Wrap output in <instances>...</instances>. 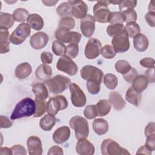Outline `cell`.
Masks as SVG:
<instances>
[{
	"label": "cell",
	"mask_w": 155,
	"mask_h": 155,
	"mask_svg": "<svg viewBox=\"0 0 155 155\" xmlns=\"http://www.w3.org/2000/svg\"><path fill=\"white\" fill-rule=\"evenodd\" d=\"M70 127L74 130L77 139H87L89 134L88 123L86 119L80 116L71 117L69 121Z\"/></svg>",
	"instance_id": "cell-3"
},
{
	"label": "cell",
	"mask_w": 155,
	"mask_h": 155,
	"mask_svg": "<svg viewBox=\"0 0 155 155\" xmlns=\"http://www.w3.org/2000/svg\"><path fill=\"white\" fill-rule=\"evenodd\" d=\"M124 28L128 37L133 38L140 33V27L136 22L127 23L125 27H124Z\"/></svg>",
	"instance_id": "cell-35"
},
{
	"label": "cell",
	"mask_w": 155,
	"mask_h": 155,
	"mask_svg": "<svg viewBox=\"0 0 155 155\" xmlns=\"http://www.w3.org/2000/svg\"><path fill=\"white\" fill-rule=\"evenodd\" d=\"M154 1H151L148 5V10L149 12H154V4H153Z\"/></svg>",
	"instance_id": "cell-62"
},
{
	"label": "cell",
	"mask_w": 155,
	"mask_h": 155,
	"mask_svg": "<svg viewBox=\"0 0 155 155\" xmlns=\"http://www.w3.org/2000/svg\"><path fill=\"white\" fill-rule=\"evenodd\" d=\"M137 75V71L134 68L131 67L127 73L123 74V77L124 80L127 82H132Z\"/></svg>",
	"instance_id": "cell-49"
},
{
	"label": "cell",
	"mask_w": 155,
	"mask_h": 155,
	"mask_svg": "<svg viewBox=\"0 0 155 155\" xmlns=\"http://www.w3.org/2000/svg\"><path fill=\"white\" fill-rule=\"evenodd\" d=\"M145 77L148 79V81L151 83H154L155 81L154 77V67L148 68L145 71Z\"/></svg>",
	"instance_id": "cell-57"
},
{
	"label": "cell",
	"mask_w": 155,
	"mask_h": 155,
	"mask_svg": "<svg viewBox=\"0 0 155 155\" xmlns=\"http://www.w3.org/2000/svg\"><path fill=\"white\" fill-rule=\"evenodd\" d=\"M42 3H44L46 6H54L58 2V1H42Z\"/></svg>",
	"instance_id": "cell-61"
},
{
	"label": "cell",
	"mask_w": 155,
	"mask_h": 155,
	"mask_svg": "<svg viewBox=\"0 0 155 155\" xmlns=\"http://www.w3.org/2000/svg\"><path fill=\"white\" fill-rule=\"evenodd\" d=\"M27 145L28 153L30 155H41L42 154V142L39 137L31 136L27 141Z\"/></svg>",
	"instance_id": "cell-17"
},
{
	"label": "cell",
	"mask_w": 155,
	"mask_h": 155,
	"mask_svg": "<svg viewBox=\"0 0 155 155\" xmlns=\"http://www.w3.org/2000/svg\"><path fill=\"white\" fill-rule=\"evenodd\" d=\"M32 91L36 97L45 100L48 96V92L45 84L42 83H36L32 87Z\"/></svg>",
	"instance_id": "cell-32"
},
{
	"label": "cell",
	"mask_w": 155,
	"mask_h": 155,
	"mask_svg": "<svg viewBox=\"0 0 155 155\" xmlns=\"http://www.w3.org/2000/svg\"><path fill=\"white\" fill-rule=\"evenodd\" d=\"M41 59L43 64H51L53 61V54L50 52L44 51L41 54Z\"/></svg>",
	"instance_id": "cell-51"
},
{
	"label": "cell",
	"mask_w": 155,
	"mask_h": 155,
	"mask_svg": "<svg viewBox=\"0 0 155 155\" xmlns=\"http://www.w3.org/2000/svg\"><path fill=\"white\" fill-rule=\"evenodd\" d=\"M71 80L67 76L56 75L45 81V84L48 88L49 91L53 94H59L64 91L69 87Z\"/></svg>",
	"instance_id": "cell-2"
},
{
	"label": "cell",
	"mask_w": 155,
	"mask_h": 155,
	"mask_svg": "<svg viewBox=\"0 0 155 155\" xmlns=\"http://www.w3.org/2000/svg\"><path fill=\"white\" fill-rule=\"evenodd\" d=\"M97 116H105L107 115L111 108V104L108 100L101 99L95 105Z\"/></svg>",
	"instance_id": "cell-29"
},
{
	"label": "cell",
	"mask_w": 155,
	"mask_h": 155,
	"mask_svg": "<svg viewBox=\"0 0 155 155\" xmlns=\"http://www.w3.org/2000/svg\"><path fill=\"white\" fill-rule=\"evenodd\" d=\"M52 51L56 56H63L66 53V46L59 41H53L51 45Z\"/></svg>",
	"instance_id": "cell-40"
},
{
	"label": "cell",
	"mask_w": 155,
	"mask_h": 155,
	"mask_svg": "<svg viewBox=\"0 0 155 155\" xmlns=\"http://www.w3.org/2000/svg\"><path fill=\"white\" fill-rule=\"evenodd\" d=\"M154 60L152 58H145L139 61V64L140 65L148 68L154 67Z\"/></svg>",
	"instance_id": "cell-50"
},
{
	"label": "cell",
	"mask_w": 155,
	"mask_h": 155,
	"mask_svg": "<svg viewBox=\"0 0 155 155\" xmlns=\"http://www.w3.org/2000/svg\"><path fill=\"white\" fill-rule=\"evenodd\" d=\"M30 14L29 12L24 8H18L13 13V16L15 21L18 22H23L27 20Z\"/></svg>",
	"instance_id": "cell-36"
},
{
	"label": "cell",
	"mask_w": 155,
	"mask_h": 155,
	"mask_svg": "<svg viewBox=\"0 0 155 155\" xmlns=\"http://www.w3.org/2000/svg\"><path fill=\"white\" fill-rule=\"evenodd\" d=\"M56 13L62 18L71 17V6L68 2H64L56 8Z\"/></svg>",
	"instance_id": "cell-34"
},
{
	"label": "cell",
	"mask_w": 155,
	"mask_h": 155,
	"mask_svg": "<svg viewBox=\"0 0 155 155\" xmlns=\"http://www.w3.org/2000/svg\"><path fill=\"white\" fill-rule=\"evenodd\" d=\"M56 121V120L54 116L48 113L40 119L39 126L44 131H50L54 126Z\"/></svg>",
	"instance_id": "cell-28"
},
{
	"label": "cell",
	"mask_w": 155,
	"mask_h": 155,
	"mask_svg": "<svg viewBox=\"0 0 155 155\" xmlns=\"http://www.w3.org/2000/svg\"><path fill=\"white\" fill-rule=\"evenodd\" d=\"M0 154L1 155L12 154V151L11 148H8L7 147H1L0 149Z\"/></svg>",
	"instance_id": "cell-60"
},
{
	"label": "cell",
	"mask_w": 155,
	"mask_h": 155,
	"mask_svg": "<svg viewBox=\"0 0 155 155\" xmlns=\"http://www.w3.org/2000/svg\"><path fill=\"white\" fill-rule=\"evenodd\" d=\"M137 154H148L150 155L151 154V151H150L145 145H143L140 147L136 153Z\"/></svg>",
	"instance_id": "cell-59"
},
{
	"label": "cell",
	"mask_w": 155,
	"mask_h": 155,
	"mask_svg": "<svg viewBox=\"0 0 155 155\" xmlns=\"http://www.w3.org/2000/svg\"><path fill=\"white\" fill-rule=\"evenodd\" d=\"M92 126L94 131L98 135L105 134L107 133L109 128L107 121L102 118L94 119Z\"/></svg>",
	"instance_id": "cell-27"
},
{
	"label": "cell",
	"mask_w": 155,
	"mask_h": 155,
	"mask_svg": "<svg viewBox=\"0 0 155 155\" xmlns=\"http://www.w3.org/2000/svg\"><path fill=\"white\" fill-rule=\"evenodd\" d=\"M36 103V110L33 114V117H39L43 115L47 111V104L45 100L35 97V99Z\"/></svg>",
	"instance_id": "cell-33"
},
{
	"label": "cell",
	"mask_w": 155,
	"mask_h": 155,
	"mask_svg": "<svg viewBox=\"0 0 155 155\" xmlns=\"http://www.w3.org/2000/svg\"><path fill=\"white\" fill-rule=\"evenodd\" d=\"M70 136V130L67 126H62L55 130L53 134V140L58 144L65 143Z\"/></svg>",
	"instance_id": "cell-19"
},
{
	"label": "cell",
	"mask_w": 155,
	"mask_h": 155,
	"mask_svg": "<svg viewBox=\"0 0 155 155\" xmlns=\"http://www.w3.org/2000/svg\"><path fill=\"white\" fill-rule=\"evenodd\" d=\"M68 2L71 6V15L74 17L82 19L87 15L88 6L83 1L73 0Z\"/></svg>",
	"instance_id": "cell-15"
},
{
	"label": "cell",
	"mask_w": 155,
	"mask_h": 155,
	"mask_svg": "<svg viewBox=\"0 0 155 155\" xmlns=\"http://www.w3.org/2000/svg\"><path fill=\"white\" fill-rule=\"evenodd\" d=\"M56 68L69 76L75 75L78 71V67L76 64L68 56L63 55L58 61Z\"/></svg>",
	"instance_id": "cell-9"
},
{
	"label": "cell",
	"mask_w": 155,
	"mask_h": 155,
	"mask_svg": "<svg viewBox=\"0 0 155 155\" xmlns=\"http://www.w3.org/2000/svg\"><path fill=\"white\" fill-rule=\"evenodd\" d=\"M109 102L113 108L117 111H120L124 108L125 102L122 96L117 91H111L109 94Z\"/></svg>",
	"instance_id": "cell-21"
},
{
	"label": "cell",
	"mask_w": 155,
	"mask_h": 155,
	"mask_svg": "<svg viewBox=\"0 0 155 155\" xmlns=\"http://www.w3.org/2000/svg\"><path fill=\"white\" fill-rule=\"evenodd\" d=\"M32 71V68L31 65L27 62H22L19 64L15 68V74L16 78L20 79L27 78L29 76Z\"/></svg>",
	"instance_id": "cell-22"
},
{
	"label": "cell",
	"mask_w": 155,
	"mask_h": 155,
	"mask_svg": "<svg viewBox=\"0 0 155 155\" xmlns=\"http://www.w3.org/2000/svg\"><path fill=\"white\" fill-rule=\"evenodd\" d=\"M31 32V27L27 23L23 22L19 24L12 33L10 41L15 45H19L23 43L26 38L29 36Z\"/></svg>",
	"instance_id": "cell-7"
},
{
	"label": "cell",
	"mask_w": 155,
	"mask_h": 155,
	"mask_svg": "<svg viewBox=\"0 0 155 155\" xmlns=\"http://www.w3.org/2000/svg\"><path fill=\"white\" fill-rule=\"evenodd\" d=\"M101 82L97 81L87 80L86 82V87L90 94H96L101 90Z\"/></svg>",
	"instance_id": "cell-42"
},
{
	"label": "cell",
	"mask_w": 155,
	"mask_h": 155,
	"mask_svg": "<svg viewBox=\"0 0 155 155\" xmlns=\"http://www.w3.org/2000/svg\"><path fill=\"white\" fill-rule=\"evenodd\" d=\"M137 4V1L135 0H125L120 1L118 4L120 12H124L129 9H133Z\"/></svg>",
	"instance_id": "cell-44"
},
{
	"label": "cell",
	"mask_w": 155,
	"mask_h": 155,
	"mask_svg": "<svg viewBox=\"0 0 155 155\" xmlns=\"http://www.w3.org/2000/svg\"><path fill=\"white\" fill-rule=\"evenodd\" d=\"M35 110V101L30 97H25L16 105L10 116V119L15 120L22 117H30L34 114Z\"/></svg>",
	"instance_id": "cell-1"
},
{
	"label": "cell",
	"mask_w": 155,
	"mask_h": 155,
	"mask_svg": "<svg viewBox=\"0 0 155 155\" xmlns=\"http://www.w3.org/2000/svg\"><path fill=\"white\" fill-rule=\"evenodd\" d=\"M145 19L150 27H154L155 26V12H148L145 15Z\"/></svg>",
	"instance_id": "cell-54"
},
{
	"label": "cell",
	"mask_w": 155,
	"mask_h": 155,
	"mask_svg": "<svg viewBox=\"0 0 155 155\" xmlns=\"http://www.w3.org/2000/svg\"><path fill=\"white\" fill-rule=\"evenodd\" d=\"M125 22V16L122 12H111L108 18V22L110 24H121Z\"/></svg>",
	"instance_id": "cell-39"
},
{
	"label": "cell",
	"mask_w": 155,
	"mask_h": 155,
	"mask_svg": "<svg viewBox=\"0 0 155 155\" xmlns=\"http://www.w3.org/2000/svg\"><path fill=\"white\" fill-rule=\"evenodd\" d=\"M52 75V69L47 64H42L38 67L35 71V76L38 80L46 81L50 79Z\"/></svg>",
	"instance_id": "cell-20"
},
{
	"label": "cell",
	"mask_w": 155,
	"mask_h": 155,
	"mask_svg": "<svg viewBox=\"0 0 155 155\" xmlns=\"http://www.w3.org/2000/svg\"><path fill=\"white\" fill-rule=\"evenodd\" d=\"M110 4H119L120 2V1H109Z\"/></svg>",
	"instance_id": "cell-63"
},
{
	"label": "cell",
	"mask_w": 155,
	"mask_h": 155,
	"mask_svg": "<svg viewBox=\"0 0 155 155\" xmlns=\"http://www.w3.org/2000/svg\"><path fill=\"white\" fill-rule=\"evenodd\" d=\"M0 120L1 128H8L11 127L13 125V122L11 121L10 119L5 116L1 115L0 117Z\"/></svg>",
	"instance_id": "cell-52"
},
{
	"label": "cell",
	"mask_w": 155,
	"mask_h": 155,
	"mask_svg": "<svg viewBox=\"0 0 155 155\" xmlns=\"http://www.w3.org/2000/svg\"><path fill=\"white\" fill-rule=\"evenodd\" d=\"M49 41V37L44 32H38L33 35L30 39V44L35 50H40L45 47Z\"/></svg>",
	"instance_id": "cell-16"
},
{
	"label": "cell",
	"mask_w": 155,
	"mask_h": 155,
	"mask_svg": "<svg viewBox=\"0 0 155 155\" xmlns=\"http://www.w3.org/2000/svg\"><path fill=\"white\" fill-rule=\"evenodd\" d=\"M75 24H76L75 21L73 18L71 17L62 18L59 24V27H62V28H67L68 30H71L75 27Z\"/></svg>",
	"instance_id": "cell-45"
},
{
	"label": "cell",
	"mask_w": 155,
	"mask_h": 155,
	"mask_svg": "<svg viewBox=\"0 0 155 155\" xmlns=\"http://www.w3.org/2000/svg\"><path fill=\"white\" fill-rule=\"evenodd\" d=\"M10 36L8 30L0 29V53L5 54L10 51Z\"/></svg>",
	"instance_id": "cell-24"
},
{
	"label": "cell",
	"mask_w": 155,
	"mask_h": 155,
	"mask_svg": "<svg viewBox=\"0 0 155 155\" xmlns=\"http://www.w3.org/2000/svg\"><path fill=\"white\" fill-rule=\"evenodd\" d=\"M12 154H27L25 148L21 145H15L11 147Z\"/></svg>",
	"instance_id": "cell-53"
},
{
	"label": "cell",
	"mask_w": 155,
	"mask_h": 155,
	"mask_svg": "<svg viewBox=\"0 0 155 155\" xmlns=\"http://www.w3.org/2000/svg\"><path fill=\"white\" fill-rule=\"evenodd\" d=\"M69 88L72 104L76 107H84L86 104L87 98L85 93L80 87L75 83H71Z\"/></svg>",
	"instance_id": "cell-11"
},
{
	"label": "cell",
	"mask_w": 155,
	"mask_h": 155,
	"mask_svg": "<svg viewBox=\"0 0 155 155\" xmlns=\"http://www.w3.org/2000/svg\"><path fill=\"white\" fill-rule=\"evenodd\" d=\"M150 151H153L155 150V135L147 137L146 143L145 145Z\"/></svg>",
	"instance_id": "cell-56"
},
{
	"label": "cell",
	"mask_w": 155,
	"mask_h": 155,
	"mask_svg": "<svg viewBox=\"0 0 155 155\" xmlns=\"http://www.w3.org/2000/svg\"><path fill=\"white\" fill-rule=\"evenodd\" d=\"M125 16V22L127 23L136 22L137 19V13L133 9H129L122 12Z\"/></svg>",
	"instance_id": "cell-48"
},
{
	"label": "cell",
	"mask_w": 155,
	"mask_h": 155,
	"mask_svg": "<svg viewBox=\"0 0 155 155\" xmlns=\"http://www.w3.org/2000/svg\"><path fill=\"white\" fill-rule=\"evenodd\" d=\"M76 151L80 155H92L94 153L95 148L89 140L82 139L78 140L76 143Z\"/></svg>",
	"instance_id": "cell-18"
},
{
	"label": "cell",
	"mask_w": 155,
	"mask_h": 155,
	"mask_svg": "<svg viewBox=\"0 0 155 155\" xmlns=\"http://www.w3.org/2000/svg\"><path fill=\"white\" fill-rule=\"evenodd\" d=\"M55 37L62 43L78 44L81 41L82 35L79 32L71 31L65 28L59 27L55 31Z\"/></svg>",
	"instance_id": "cell-6"
},
{
	"label": "cell",
	"mask_w": 155,
	"mask_h": 155,
	"mask_svg": "<svg viewBox=\"0 0 155 155\" xmlns=\"http://www.w3.org/2000/svg\"><path fill=\"white\" fill-rule=\"evenodd\" d=\"M102 48L101 42L96 38H90L88 41L85 48V56L88 59H94L99 56Z\"/></svg>",
	"instance_id": "cell-13"
},
{
	"label": "cell",
	"mask_w": 155,
	"mask_h": 155,
	"mask_svg": "<svg viewBox=\"0 0 155 155\" xmlns=\"http://www.w3.org/2000/svg\"><path fill=\"white\" fill-rule=\"evenodd\" d=\"M125 98L129 103L137 107L141 102L142 94L141 92L136 91L132 87H131L127 90L126 92Z\"/></svg>",
	"instance_id": "cell-25"
},
{
	"label": "cell",
	"mask_w": 155,
	"mask_h": 155,
	"mask_svg": "<svg viewBox=\"0 0 155 155\" xmlns=\"http://www.w3.org/2000/svg\"><path fill=\"white\" fill-rule=\"evenodd\" d=\"M27 23L31 28L35 30H41L44 25L42 18L36 13L30 14L27 18Z\"/></svg>",
	"instance_id": "cell-26"
},
{
	"label": "cell",
	"mask_w": 155,
	"mask_h": 155,
	"mask_svg": "<svg viewBox=\"0 0 155 155\" xmlns=\"http://www.w3.org/2000/svg\"><path fill=\"white\" fill-rule=\"evenodd\" d=\"M124 31V25L121 24H110L107 28V33L111 37H114Z\"/></svg>",
	"instance_id": "cell-38"
},
{
	"label": "cell",
	"mask_w": 155,
	"mask_h": 155,
	"mask_svg": "<svg viewBox=\"0 0 155 155\" xmlns=\"http://www.w3.org/2000/svg\"><path fill=\"white\" fill-rule=\"evenodd\" d=\"M155 124L154 122L149 123L145 128V135L146 137H149L151 136L155 135V129H154Z\"/></svg>",
	"instance_id": "cell-55"
},
{
	"label": "cell",
	"mask_w": 155,
	"mask_h": 155,
	"mask_svg": "<svg viewBox=\"0 0 155 155\" xmlns=\"http://www.w3.org/2000/svg\"><path fill=\"white\" fill-rule=\"evenodd\" d=\"M84 116L88 119H94L97 116V113L95 105H87L84 111Z\"/></svg>",
	"instance_id": "cell-46"
},
{
	"label": "cell",
	"mask_w": 155,
	"mask_h": 155,
	"mask_svg": "<svg viewBox=\"0 0 155 155\" xmlns=\"http://www.w3.org/2000/svg\"><path fill=\"white\" fill-rule=\"evenodd\" d=\"M80 73L81 78L84 80L97 81L101 83L104 76V73L101 69L91 65L84 66L81 68Z\"/></svg>",
	"instance_id": "cell-10"
},
{
	"label": "cell",
	"mask_w": 155,
	"mask_h": 155,
	"mask_svg": "<svg viewBox=\"0 0 155 155\" xmlns=\"http://www.w3.org/2000/svg\"><path fill=\"white\" fill-rule=\"evenodd\" d=\"M111 44L116 53H124L130 48L128 36L125 31L113 37Z\"/></svg>",
	"instance_id": "cell-12"
},
{
	"label": "cell",
	"mask_w": 155,
	"mask_h": 155,
	"mask_svg": "<svg viewBox=\"0 0 155 155\" xmlns=\"http://www.w3.org/2000/svg\"><path fill=\"white\" fill-rule=\"evenodd\" d=\"M68 107V101L65 96L62 95L56 96L50 98L47 103V112L48 114L55 116L62 110Z\"/></svg>",
	"instance_id": "cell-8"
},
{
	"label": "cell",
	"mask_w": 155,
	"mask_h": 155,
	"mask_svg": "<svg viewBox=\"0 0 155 155\" xmlns=\"http://www.w3.org/2000/svg\"><path fill=\"white\" fill-rule=\"evenodd\" d=\"M114 68L118 73L124 74L127 73L131 68V67L125 60H119L116 62Z\"/></svg>",
	"instance_id": "cell-43"
},
{
	"label": "cell",
	"mask_w": 155,
	"mask_h": 155,
	"mask_svg": "<svg viewBox=\"0 0 155 155\" xmlns=\"http://www.w3.org/2000/svg\"><path fill=\"white\" fill-rule=\"evenodd\" d=\"M80 28L82 35L86 38L91 37L95 30V21L90 14L87 15L80 22Z\"/></svg>",
	"instance_id": "cell-14"
},
{
	"label": "cell",
	"mask_w": 155,
	"mask_h": 155,
	"mask_svg": "<svg viewBox=\"0 0 155 155\" xmlns=\"http://www.w3.org/2000/svg\"><path fill=\"white\" fill-rule=\"evenodd\" d=\"M133 45L137 51L142 52L147 49L149 41L145 35L140 33L133 38Z\"/></svg>",
	"instance_id": "cell-23"
},
{
	"label": "cell",
	"mask_w": 155,
	"mask_h": 155,
	"mask_svg": "<svg viewBox=\"0 0 155 155\" xmlns=\"http://www.w3.org/2000/svg\"><path fill=\"white\" fill-rule=\"evenodd\" d=\"M79 53V46L78 44H70L66 46V53L67 56L70 57L71 59L75 58Z\"/></svg>",
	"instance_id": "cell-47"
},
{
	"label": "cell",
	"mask_w": 155,
	"mask_h": 155,
	"mask_svg": "<svg viewBox=\"0 0 155 155\" xmlns=\"http://www.w3.org/2000/svg\"><path fill=\"white\" fill-rule=\"evenodd\" d=\"M109 1H97L93 7V18L95 21L100 23L108 22V18L111 12L108 5Z\"/></svg>",
	"instance_id": "cell-5"
},
{
	"label": "cell",
	"mask_w": 155,
	"mask_h": 155,
	"mask_svg": "<svg viewBox=\"0 0 155 155\" xmlns=\"http://www.w3.org/2000/svg\"><path fill=\"white\" fill-rule=\"evenodd\" d=\"M100 53L104 58L110 59L113 58L116 56V51H115L114 48L112 45H105L101 48Z\"/></svg>",
	"instance_id": "cell-41"
},
{
	"label": "cell",
	"mask_w": 155,
	"mask_h": 155,
	"mask_svg": "<svg viewBox=\"0 0 155 155\" xmlns=\"http://www.w3.org/2000/svg\"><path fill=\"white\" fill-rule=\"evenodd\" d=\"M148 81L145 76L137 75L132 82V87L139 92L145 90L148 86Z\"/></svg>",
	"instance_id": "cell-31"
},
{
	"label": "cell",
	"mask_w": 155,
	"mask_h": 155,
	"mask_svg": "<svg viewBox=\"0 0 155 155\" xmlns=\"http://www.w3.org/2000/svg\"><path fill=\"white\" fill-rule=\"evenodd\" d=\"M15 19L13 15L8 13H0V29L8 30L14 24Z\"/></svg>",
	"instance_id": "cell-30"
},
{
	"label": "cell",
	"mask_w": 155,
	"mask_h": 155,
	"mask_svg": "<svg viewBox=\"0 0 155 155\" xmlns=\"http://www.w3.org/2000/svg\"><path fill=\"white\" fill-rule=\"evenodd\" d=\"M101 149L103 155L130 154L127 149L121 147L118 143L111 139H104L101 143Z\"/></svg>",
	"instance_id": "cell-4"
},
{
	"label": "cell",
	"mask_w": 155,
	"mask_h": 155,
	"mask_svg": "<svg viewBox=\"0 0 155 155\" xmlns=\"http://www.w3.org/2000/svg\"><path fill=\"white\" fill-rule=\"evenodd\" d=\"M48 154L51 155V154H64V152L62 149L59 147V146H53L51 147L48 153Z\"/></svg>",
	"instance_id": "cell-58"
},
{
	"label": "cell",
	"mask_w": 155,
	"mask_h": 155,
	"mask_svg": "<svg viewBox=\"0 0 155 155\" xmlns=\"http://www.w3.org/2000/svg\"><path fill=\"white\" fill-rule=\"evenodd\" d=\"M104 83L106 87L110 90H114L118 84L116 76L112 73H107L104 77Z\"/></svg>",
	"instance_id": "cell-37"
}]
</instances>
